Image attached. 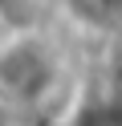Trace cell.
<instances>
[{
	"label": "cell",
	"instance_id": "1",
	"mask_svg": "<svg viewBox=\"0 0 122 126\" xmlns=\"http://www.w3.org/2000/svg\"><path fill=\"white\" fill-rule=\"evenodd\" d=\"M77 77L65 41L45 25L0 29V110L12 118H49L65 106Z\"/></svg>",
	"mask_w": 122,
	"mask_h": 126
},
{
	"label": "cell",
	"instance_id": "2",
	"mask_svg": "<svg viewBox=\"0 0 122 126\" xmlns=\"http://www.w3.org/2000/svg\"><path fill=\"white\" fill-rule=\"evenodd\" d=\"M45 126H122V73L77 81Z\"/></svg>",
	"mask_w": 122,
	"mask_h": 126
},
{
	"label": "cell",
	"instance_id": "3",
	"mask_svg": "<svg viewBox=\"0 0 122 126\" xmlns=\"http://www.w3.org/2000/svg\"><path fill=\"white\" fill-rule=\"evenodd\" d=\"M65 16L102 41H122V0H65Z\"/></svg>",
	"mask_w": 122,
	"mask_h": 126
},
{
	"label": "cell",
	"instance_id": "4",
	"mask_svg": "<svg viewBox=\"0 0 122 126\" xmlns=\"http://www.w3.org/2000/svg\"><path fill=\"white\" fill-rule=\"evenodd\" d=\"M16 4H20V0H0V29H4V25H12V12H16Z\"/></svg>",
	"mask_w": 122,
	"mask_h": 126
}]
</instances>
